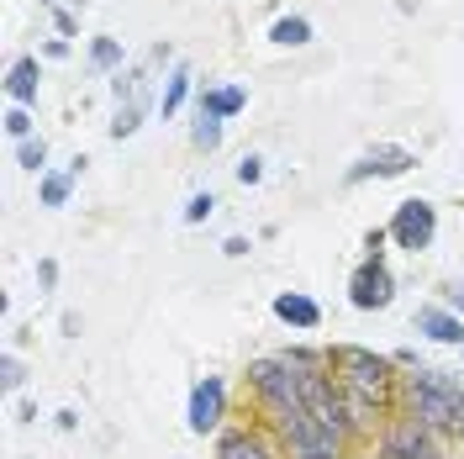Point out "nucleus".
<instances>
[{"instance_id": "obj_25", "label": "nucleus", "mask_w": 464, "mask_h": 459, "mask_svg": "<svg viewBox=\"0 0 464 459\" xmlns=\"http://www.w3.org/2000/svg\"><path fill=\"white\" fill-rule=\"evenodd\" d=\"M48 16H53V32H58V37H74V32H80V16H74L69 5H53Z\"/></svg>"}, {"instance_id": "obj_2", "label": "nucleus", "mask_w": 464, "mask_h": 459, "mask_svg": "<svg viewBox=\"0 0 464 459\" xmlns=\"http://www.w3.org/2000/svg\"><path fill=\"white\" fill-rule=\"evenodd\" d=\"M401 412L428 423L443 438H464V386L449 370H428V365H411L401 375Z\"/></svg>"}, {"instance_id": "obj_27", "label": "nucleus", "mask_w": 464, "mask_h": 459, "mask_svg": "<svg viewBox=\"0 0 464 459\" xmlns=\"http://www.w3.org/2000/svg\"><path fill=\"white\" fill-rule=\"evenodd\" d=\"M37 286H43V290L58 286V264H53V259H37Z\"/></svg>"}, {"instance_id": "obj_9", "label": "nucleus", "mask_w": 464, "mask_h": 459, "mask_svg": "<svg viewBox=\"0 0 464 459\" xmlns=\"http://www.w3.org/2000/svg\"><path fill=\"white\" fill-rule=\"evenodd\" d=\"M217 459H285L280 444H269L264 428H227L217 433Z\"/></svg>"}, {"instance_id": "obj_12", "label": "nucleus", "mask_w": 464, "mask_h": 459, "mask_svg": "<svg viewBox=\"0 0 464 459\" xmlns=\"http://www.w3.org/2000/svg\"><path fill=\"white\" fill-rule=\"evenodd\" d=\"M275 317H280L285 327H301V333H317L322 327V307L306 290H280V296H275Z\"/></svg>"}, {"instance_id": "obj_32", "label": "nucleus", "mask_w": 464, "mask_h": 459, "mask_svg": "<svg viewBox=\"0 0 464 459\" xmlns=\"http://www.w3.org/2000/svg\"><path fill=\"white\" fill-rule=\"evenodd\" d=\"M58 5H69V11H80V5H85V0H58Z\"/></svg>"}, {"instance_id": "obj_15", "label": "nucleus", "mask_w": 464, "mask_h": 459, "mask_svg": "<svg viewBox=\"0 0 464 459\" xmlns=\"http://www.w3.org/2000/svg\"><path fill=\"white\" fill-rule=\"evenodd\" d=\"M148 112H159V101H153V95H143V101H121V106H116V116H111V127H106V132H111V143L132 138V132L143 127Z\"/></svg>"}, {"instance_id": "obj_20", "label": "nucleus", "mask_w": 464, "mask_h": 459, "mask_svg": "<svg viewBox=\"0 0 464 459\" xmlns=\"http://www.w3.org/2000/svg\"><path fill=\"white\" fill-rule=\"evenodd\" d=\"M190 143L201 148V153H217V148H222V122H217V116H196Z\"/></svg>"}, {"instance_id": "obj_14", "label": "nucleus", "mask_w": 464, "mask_h": 459, "mask_svg": "<svg viewBox=\"0 0 464 459\" xmlns=\"http://www.w3.org/2000/svg\"><path fill=\"white\" fill-rule=\"evenodd\" d=\"M243 106H248V90H243V85H206V90H201V116L232 122Z\"/></svg>"}, {"instance_id": "obj_22", "label": "nucleus", "mask_w": 464, "mask_h": 459, "mask_svg": "<svg viewBox=\"0 0 464 459\" xmlns=\"http://www.w3.org/2000/svg\"><path fill=\"white\" fill-rule=\"evenodd\" d=\"M0 386H5V391H22V386H27V365H22L16 354L0 359Z\"/></svg>"}, {"instance_id": "obj_18", "label": "nucleus", "mask_w": 464, "mask_h": 459, "mask_svg": "<svg viewBox=\"0 0 464 459\" xmlns=\"http://www.w3.org/2000/svg\"><path fill=\"white\" fill-rule=\"evenodd\" d=\"M37 196H43V206H69V196H74V174H43V185H37Z\"/></svg>"}, {"instance_id": "obj_31", "label": "nucleus", "mask_w": 464, "mask_h": 459, "mask_svg": "<svg viewBox=\"0 0 464 459\" xmlns=\"http://www.w3.org/2000/svg\"><path fill=\"white\" fill-rule=\"evenodd\" d=\"M443 307H454L464 317V290H443Z\"/></svg>"}, {"instance_id": "obj_5", "label": "nucleus", "mask_w": 464, "mask_h": 459, "mask_svg": "<svg viewBox=\"0 0 464 459\" xmlns=\"http://www.w3.org/2000/svg\"><path fill=\"white\" fill-rule=\"evenodd\" d=\"M391 243L406 249V254H422V249H433L438 238V206L422 201V196H411V201L396 206V217H391Z\"/></svg>"}, {"instance_id": "obj_33", "label": "nucleus", "mask_w": 464, "mask_h": 459, "mask_svg": "<svg viewBox=\"0 0 464 459\" xmlns=\"http://www.w3.org/2000/svg\"><path fill=\"white\" fill-rule=\"evenodd\" d=\"M37 5H43V11H53V5H58V0H37Z\"/></svg>"}, {"instance_id": "obj_28", "label": "nucleus", "mask_w": 464, "mask_h": 459, "mask_svg": "<svg viewBox=\"0 0 464 459\" xmlns=\"http://www.w3.org/2000/svg\"><path fill=\"white\" fill-rule=\"evenodd\" d=\"M43 54H48V58H69V37H48V43H43Z\"/></svg>"}, {"instance_id": "obj_10", "label": "nucleus", "mask_w": 464, "mask_h": 459, "mask_svg": "<svg viewBox=\"0 0 464 459\" xmlns=\"http://www.w3.org/2000/svg\"><path fill=\"white\" fill-rule=\"evenodd\" d=\"M417 333L428 344H443V348H464V317L454 307H417Z\"/></svg>"}, {"instance_id": "obj_4", "label": "nucleus", "mask_w": 464, "mask_h": 459, "mask_svg": "<svg viewBox=\"0 0 464 459\" xmlns=\"http://www.w3.org/2000/svg\"><path fill=\"white\" fill-rule=\"evenodd\" d=\"M380 459H449L443 449V433H433L428 423H417V417H406L396 412L385 428H380Z\"/></svg>"}, {"instance_id": "obj_30", "label": "nucleus", "mask_w": 464, "mask_h": 459, "mask_svg": "<svg viewBox=\"0 0 464 459\" xmlns=\"http://www.w3.org/2000/svg\"><path fill=\"white\" fill-rule=\"evenodd\" d=\"M222 254H227V259H243V254H248V238H227V243H222Z\"/></svg>"}, {"instance_id": "obj_21", "label": "nucleus", "mask_w": 464, "mask_h": 459, "mask_svg": "<svg viewBox=\"0 0 464 459\" xmlns=\"http://www.w3.org/2000/svg\"><path fill=\"white\" fill-rule=\"evenodd\" d=\"M0 122H5V138H16V143H27V138H37V132H32L37 122H32V112H27V106H11V112L0 116Z\"/></svg>"}, {"instance_id": "obj_11", "label": "nucleus", "mask_w": 464, "mask_h": 459, "mask_svg": "<svg viewBox=\"0 0 464 459\" xmlns=\"http://www.w3.org/2000/svg\"><path fill=\"white\" fill-rule=\"evenodd\" d=\"M37 90H43V63H37V54L11 58V69H5V95H11V106H37Z\"/></svg>"}, {"instance_id": "obj_19", "label": "nucleus", "mask_w": 464, "mask_h": 459, "mask_svg": "<svg viewBox=\"0 0 464 459\" xmlns=\"http://www.w3.org/2000/svg\"><path fill=\"white\" fill-rule=\"evenodd\" d=\"M16 164H22L27 174H48V143H43V138L16 143Z\"/></svg>"}, {"instance_id": "obj_23", "label": "nucleus", "mask_w": 464, "mask_h": 459, "mask_svg": "<svg viewBox=\"0 0 464 459\" xmlns=\"http://www.w3.org/2000/svg\"><path fill=\"white\" fill-rule=\"evenodd\" d=\"M211 211H217V196H211V190H196V196H190V201H185V222H190V228H196V222H206V217H211Z\"/></svg>"}, {"instance_id": "obj_1", "label": "nucleus", "mask_w": 464, "mask_h": 459, "mask_svg": "<svg viewBox=\"0 0 464 459\" xmlns=\"http://www.w3.org/2000/svg\"><path fill=\"white\" fill-rule=\"evenodd\" d=\"M327 365H333V380L348 396H359V402L380 406L385 417H396V406H401V375H396L401 365L396 359H385V354H375L364 344H333Z\"/></svg>"}, {"instance_id": "obj_16", "label": "nucleus", "mask_w": 464, "mask_h": 459, "mask_svg": "<svg viewBox=\"0 0 464 459\" xmlns=\"http://www.w3.org/2000/svg\"><path fill=\"white\" fill-rule=\"evenodd\" d=\"M90 69L95 74H121L127 69V48H121V37H90Z\"/></svg>"}, {"instance_id": "obj_6", "label": "nucleus", "mask_w": 464, "mask_h": 459, "mask_svg": "<svg viewBox=\"0 0 464 459\" xmlns=\"http://www.w3.org/2000/svg\"><path fill=\"white\" fill-rule=\"evenodd\" d=\"M417 170V153L401 143H375V148H364L353 164H348V185H364V180H401V174Z\"/></svg>"}, {"instance_id": "obj_7", "label": "nucleus", "mask_w": 464, "mask_h": 459, "mask_svg": "<svg viewBox=\"0 0 464 459\" xmlns=\"http://www.w3.org/2000/svg\"><path fill=\"white\" fill-rule=\"evenodd\" d=\"M348 301H353L359 312H385V307L396 301V280H391L385 259H364V264L348 275Z\"/></svg>"}, {"instance_id": "obj_3", "label": "nucleus", "mask_w": 464, "mask_h": 459, "mask_svg": "<svg viewBox=\"0 0 464 459\" xmlns=\"http://www.w3.org/2000/svg\"><path fill=\"white\" fill-rule=\"evenodd\" d=\"M269 428L280 433V454L285 459H348V444L338 433H327L312 412H285L269 417Z\"/></svg>"}, {"instance_id": "obj_29", "label": "nucleus", "mask_w": 464, "mask_h": 459, "mask_svg": "<svg viewBox=\"0 0 464 459\" xmlns=\"http://www.w3.org/2000/svg\"><path fill=\"white\" fill-rule=\"evenodd\" d=\"M385 238H391L385 228H375L370 238H364V249H370V259H380V249H385Z\"/></svg>"}, {"instance_id": "obj_8", "label": "nucleus", "mask_w": 464, "mask_h": 459, "mask_svg": "<svg viewBox=\"0 0 464 459\" xmlns=\"http://www.w3.org/2000/svg\"><path fill=\"white\" fill-rule=\"evenodd\" d=\"M222 417H227V380L222 375H201L196 380V391H190V406H185V423L190 433H217L222 428Z\"/></svg>"}, {"instance_id": "obj_26", "label": "nucleus", "mask_w": 464, "mask_h": 459, "mask_svg": "<svg viewBox=\"0 0 464 459\" xmlns=\"http://www.w3.org/2000/svg\"><path fill=\"white\" fill-rule=\"evenodd\" d=\"M174 63H179V58H174L169 43H153V48H148V74H153V69H174Z\"/></svg>"}, {"instance_id": "obj_17", "label": "nucleus", "mask_w": 464, "mask_h": 459, "mask_svg": "<svg viewBox=\"0 0 464 459\" xmlns=\"http://www.w3.org/2000/svg\"><path fill=\"white\" fill-rule=\"evenodd\" d=\"M312 37H317V27L295 11V16H280L275 27H269V43L275 48H312Z\"/></svg>"}, {"instance_id": "obj_24", "label": "nucleus", "mask_w": 464, "mask_h": 459, "mask_svg": "<svg viewBox=\"0 0 464 459\" xmlns=\"http://www.w3.org/2000/svg\"><path fill=\"white\" fill-rule=\"evenodd\" d=\"M232 174H237V185H259V180H264V159H259V153H243Z\"/></svg>"}, {"instance_id": "obj_13", "label": "nucleus", "mask_w": 464, "mask_h": 459, "mask_svg": "<svg viewBox=\"0 0 464 459\" xmlns=\"http://www.w3.org/2000/svg\"><path fill=\"white\" fill-rule=\"evenodd\" d=\"M190 90H196L190 63H174L169 74H164V90H159V116H164V122H169V116H179V106L190 101Z\"/></svg>"}]
</instances>
